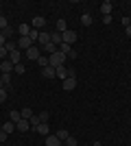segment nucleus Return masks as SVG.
Returning a JSON list of instances; mask_svg holds the SVG:
<instances>
[{
  "label": "nucleus",
  "instance_id": "f257e3e1",
  "mask_svg": "<svg viewBox=\"0 0 131 146\" xmlns=\"http://www.w3.org/2000/svg\"><path fill=\"white\" fill-rule=\"evenodd\" d=\"M48 66L50 68H59V66H66V55L63 52H53V55H48Z\"/></svg>",
  "mask_w": 131,
  "mask_h": 146
},
{
  "label": "nucleus",
  "instance_id": "f03ea898",
  "mask_svg": "<svg viewBox=\"0 0 131 146\" xmlns=\"http://www.w3.org/2000/svg\"><path fill=\"white\" fill-rule=\"evenodd\" d=\"M61 39H63V44H68V46H72V44L76 42V31H66V33H61Z\"/></svg>",
  "mask_w": 131,
  "mask_h": 146
},
{
  "label": "nucleus",
  "instance_id": "7ed1b4c3",
  "mask_svg": "<svg viewBox=\"0 0 131 146\" xmlns=\"http://www.w3.org/2000/svg\"><path fill=\"white\" fill-rule=\"evenodd\" d=\"M39 57H42V55H39V46H35V44H33L31 48L26 50V59H31V61H37Z\"/></svg>",
  "mask_w": 131,
  "mask_h": 146
},
{
  "label": "nucleus",
  "instance_id": "20e7f679",
  "mask_svg": "<svg viewBox=\"0 0 131 146\" xmlns=\"http://www.w3.org/2000/svg\"><path fill=\"white\" fill-rule=\"evenodd\" d=\"M44 26H46V20H44L42 15H35V18H33V22H31V29H35V31H44Z\"/></svg>",
  "mask_w": 131,
  "mask_h": 146
},
{
  "label": "nucleus",
  "instance_id": "39448f33",
  "mask_svg": "<svg viewBox=\"0 0 131 146\" xmlns=\"http://www.w3.org/2000/svg\"><path fill=\"white\" fill-rule=\"evenodd\" d=\"M31 46H33L31 37H20V39H18V50H22V48H24V50H29Z\"/></svg>",
  "mask_w": 131,
  "mask_h": 146
},
{
  "label": "nucleus",
  "instance_id": "423d86ee",
  "mask_svg": "<svg viewBox=\"0 0 131 146\" xmlns=\"http://www.w3.org/2000/svg\"><path fill=\"white\" fill-rule=\"evenodd\" d=\"M76 87V76H68V79L63 81V90L66 92H72Z\"/></svg>",
  "mask_w": 131,
  "mask_h": 146
},
{
  "label": "nucleus",
  "instance_id": "0eeeda50",
  "mask_svg": "<svg viewBox=\"0 0 131 146\" xmlns=\"http://www.w3.org/2000/svg\"><path fill=\"white\" fill-rule=\"evenodd\" d=\"M13 63L9 59H2V63H0V70H2V74H11V70H13Z\"/></svg>",
  "mask_w": 131,
  "mask_h": 146
},
{
  "label": "nucleus",
  "instance_id": "6e6552de",
  "mask_svg": "<svg viewBox=\"0 0 131 146\" xmlns=\"http://www.w3.org/2000/svg\"><path fill=\"white\" fill-rule=\"evenodd\" d=\"M42 46H46V44H50V33L48 31H39V39H37Z\"/></svg>",
  "mask_w": 131,
  "mask_h": 146
},
{
  "label": "nucleus",
  "instance_id": "1a4fd4ad",
  "mask_svg": "<svg viewBox=\"0 0 131 146\" xmlns=\"http://www.w3.org/2000/svg\"><path fill=\"white\" fill-rule=\"evenodd\" d=\"M46 146H61V140L57 135H46Z\"/></svg>",
  "mask_w": 131,
  "mask_h": 146
},
{
  "label": "nucleus",
  "instance_id": "9d476101",
  "mask_svg": "<svg viewBox=\"0 0 131 146\" xmlns=\"http://www.w3.org/2000/svg\"><path fill=\"white\" fill-rule=\"evenodd\" d=\"M50 42L55 44V46H61V44H63V39H61V33L53 31V33H50Z\"/></svg>",
  "mask_w": 131,
  "mask_h": 146
},
{
  "label": "nucleus",
  "instance_id": "9b49d317",
  "mask_svg": "<svg viewBox=\"0 0 131 146\" xmlns=\"http://www.w3.org/2000/svg\"><path fill=\"white\" fill-rule=\"evenodd\" d=\"M20 59H22V55H20V50H13V52H9V61H11L13 66H18Z\"/></svg>",
  "mask_w": 131,
  "mask_h": 146
},
{
  "label": "nucleus",
  "instance_id": "f8f14e48",
  "mask_svg": "<svg viewBox=\"0 0 131 146\" xmlns=\"http://www.w3.org/2000/svg\"><path fill=\"white\" fill-rule=\"evenodd\" d=\"M112 9H114V5H112V2H109V0L100 5V11H103V15H112Z\"/></svg>",
  "mask_w": 131,
  "mask_h": 146
},
{
  "label": "nucleus",
  "instance_id": "ddd939ff",
  "mask_svg": "<svg viewBox=\"0 0 131 146\" xmlns=\"http://www.w3.org/2000/svg\"><path fill=\"white\" fill-rule=\"evenodd\" d=\"M42 76H46V79H53V76H57V74H55V68H50V66L42 68Z\"/></svg>",
  "mask_w": 131,
  "mask_h": 146
},
{
  "label": "nucleus",
  "instance_id": "4468645a",
  "mask_svg": "<svg viewBox=\"0 0 131 146\" xmlns=\"http://www.w3.org/2000/svg\"><path fill=\"white\" fill-rule=\"evenodd\" d=\"M55 74L59 76V79H68V70H66V66H59V68H55Z\"/></svg>",
  "mask_w": 131,
  "mask_h": 146
},
{
  "label": "nucleus",
  "instance_id": "2eb2a0df",
  "mask_svg": "<svg viewBox=\"0 0 131 146\" xmlns=\"http://www.w3.org/2000/svg\"><path fill=\"white\" fill-rule=\"evenodd\" d=\"M29 127H31V122H29V120H24V118H22V120H20L18 124H15V129H18V131H22V133H24V131H29Z\"/></svg>",
  "mask_w": 131,
  "mask_h": 146
},
{
  "label": "nucleus",
  "instance_id": "dca6fc26",
  "mask_svg": "<svg viewBox=\"0 0 131 146\" xmlns=\"http://www.w3.org/2000/svg\"><path fill=\"white\" fill-rule=\"evenodd\" d=\"M18 31H20V37H29V33H31V24H20Z\"/></svg>",
  "mask_w": 131,
  "mask_h": 146
},
{
  "label": "nucleus",
  "instance_id": "f3484780",
  "mask_svg": "<svg viewBox=\"0 0 131 146\" xmlns=\"http://www.w3.org/2000/svg\"><path fill=\"white\" fill-rule=\"evenodd\" d=\"M9 120H11L13 124H18V122L22 120V113H20V111H9Z\"/></svg>",
  "mask_w": 131,
  "mask_h": 146
},
{
  "label": "nucleus",
  "instance_id": "a211bd4d",
  "mask_svg": "<svg viewBox=\"0 0 131 146\" xmlns=\"http://www.w3.org/2000/svg\"><path fill=\"white\" fill-rule=\"evenodd\" d=\"M37 133H42V135H50V129H48V122H42L37 129H35Z\"/></svg>",
  "mask_w": 131,
  "mask_h": 146
},
{
  "label": "nucleus",
  "instance_id": "6ab92c4d",
  "mask_svg": "<svg viewBox=\"0 0 131 146\" xmlns=\"http://www.w3.org/2000/svg\"><path fill=\"white\" fill-rule=\"evenodd\" d=\"M2 131H5L7 135H9V133H13V131H15V124H13L11 120H9V122H5V124H2Z\"/></svg>",
  "mask_w": 131,
  "mask_h": 146
},
{
  "label": "nucleus",
  "instance_id": "aec40b11",
  "mask_svg": "<svg viewBox=\"0 0 131 146\" xmlns=\"http://www.w3.org/2000/svg\"><path fill=\"white\" fill-rule=\"evenodd\" d=\"M29 122H31V127H33V131H35V129H37L39 124H42V120H39V116H35V113H33V116H31V120H29Z\"/></svg>",
  "mask_w": 131,
  "mask_h": 146
},
{
  "label": "nucleus",
  "instance_id": "412c9836",
  "mask_svg": "<svg viewBox=\"0 0 131 146\" xmlns=\"http://www.w3.org/2000/svg\"><path fill=\"white\" fill-rule=\"evenodd\" d=\"M57 137H59V140H61V142H66V140H68V137H70V135H68V131H66V129H59V131H57Z\"/></svg>",
  "mask_w": 131,
  "mask_h": 146
},
{
  "label": "nucleus",
  "instance_id": "4be33fe9",
  "mask_svg": "<svg viewBox=\"0 0 131 146\" xmlns=\"http://www.w3.org/2000/svg\"><path fill=\"white\" fill-rule=\"evenodd\" d=\"M20 113H22V118H24V120H31V116H33L31 107H24V109H20Z\"/></svg>",
  "mask_w": 131,
  "mask_h": 146
},
{
  "label": "nucleus",
  "instance_id": "5701e85b",
  "mask_svg": "<svg viewBox=\"0 0 131 146\" xmlns=\"http://www.w3.org/2000/svg\"><path fill=\"white\" fill-rule=\"evenodd\" d=\"M81 24L83 26H90V24H92V15H90V13H83V15H81Z\"/></svg>",
  "mask_w": 131,
  "mask_h": 146
},
{
  "label": "nucleus",
  "instance_id": "b1692460",
  "mask_svg": "<svg viewBox=\"0 0 131 146\" xmlns=\"http://www.w3.org/2000/svg\"><path fill=\"white\" fill-rule=\"evenodd\" d=\"M55 31H57V33H66V31H68V29H66V20H59Z\"/></svg>",
  "mask_w": 131,
  "mask_h": 146
},
{
  "label": "nucleus",
  "instance_id": "393cba45",
  "mask_svg": "<svg viewBox=\"0 0 131 146\" xmlns=\"http://www.w3.org/2000/svg\"><path fill=\"white\" fill-rule=\"evenodd\" d=\"M70 50H72V46H68V44H61V46H59V52H63V55H70Z\"/></svg>",
  "mask_w": 131,
  "mask_h": 146
},
{
  "label": "nucleus",
  "instance_id": "a878e982",
  "mask_svg": "<svg viewBox=\"0 0 131 146\" xmlns=\"http://www.w3.org/2000/svg\"><path fill=\"white\" fill-rule=\"evenodd\" d=\"M29 37H31V42H37V39H39V31L31 29V33H29Z\"/></svg>",
  "mask_w": 131,
  "mask_h": 146
},
{
  "label": "nucleus",
  "instance_id": "bb28decb",
  "mask_svg": "<svg viewBox=\"0 0 131 146\" xmlns=\"http://www.w3.org/2000/svg\"><path fill=\"white\" fill-rule=\"evenodd\" d=\"M0 81L5 83V87H9V83H11V74H2V76H0Z\"/></svg>",
  "mask_w": 131,
  "mask_h": 146
},
{
  "label": "nucleus",
  "instance_id": "cd10ccee",
  "mask_svg": "<svg viewBox=\"0 0 131 146\" xmlns=\"http://www.w3.org/2000/svg\"><path fill=\"white\" fill-rule=\"evenodd\" d=\"M0 33H2V35H5L7 39H9V37L13 35V29H11V26H7V29H5V31H0Z\"/></svg>",
  "mask_w": 131,
  "mask_h": 146
},
{
  "label": "nucleus",
  "instance_id": "c85d7f7f",
  "mask_svg": "<svg viewBox=\"0 0 131 146\" xmlns=\"http://www.w3.org/2000/svg\"><path fill=\"white\" fill-rule=\"evenodd\" d=\"M13 70H15L18 74H24V70H26V68H24V63H18V66L13 68Z\"/></svg>",
  "mask_w": 131,
  "mask_h": 146
},
{
  "label": "nucleus",
  "instance_id": "c756f323",
  "mask_svg": "<svg viewBox=\"0 0 131 146\" xmlns=\"http://www.w3.org/2000/svg\"><path fill=\"white\" fill-rule=\"evenodd\" d=\"M37 63H39L42 68H46V66H48V57H39V59H37Z\"/></svg>",
  "mask_w": 131,
  "mask_h": 146
},
{
  "label": "nucleus",
  "instance_id": "7c9ffc66",
  "mask_svg": "<svg viewBox=\"0 0 131 146\" xmlns=\"http://www.w3.org/2000/svg\"><path fill=\"white\" fill-rule=\"evenodd\" d=\"M7 26H9V24H7V18H5V15H0V31H5Z\"/></svg>",
  "mask_w": 131,
  "mask_h": 146
},
{
  "label": "nucleus",
  "instance_id": "2f4dec72",
  "mask_svg": "<svg viewBox=\"0 0 131 146\" xmlns=\"http://www.w3.org/2000/svg\"><path fill=\"white\" fill-rule=\"evenodd\" d=\"M66 146H76V137H72V135H70L68 140H66Z\"/></svg>",
  "mask_w": 131,
  "mask_h": 146
},
{
  "label": "nucleus",
  "instance_id": "473e14b6",
  "mask_svg": "<svg viewBox=\"0 0 131 146\" xmlns=\"http://www.w3.org/2000/svg\"><path fill=\"white\" fill-rule=\"evenodd\" d=\"M37 116H39L42 122H48V111H42V113H37Z\"/></svg>",
  "mask_w": 131,
  "mask_h": 146
},
{
  "label": "nucleus",
  "instance_id": "72a5a7b5",
  "mask_svg": "<svg viewBox=\"0 0 131 146\" xmlns=\"http://www.w3.org/2000/svg\"><path fill=\"white\" fill-rule=\"evenodd\" d=\"M5 57H9V50L2 46V48H0V59H5Z\"/></svg>",
  "mask_w": 131,
  "mask_h": 146
},
{
  "label": "nucleus",
  "instance_id": "f704fd0d",
  "mask_svg": "<svg viewBox=\"0 0 131 146\" xmlns=\"http://www.w3.org/2000/svg\"><path fill=\"white\" fill-rule=\"evenodd\" d=\"M5 100H7V90L2 87V90H0V103H5Z\"/></svg>",
  "mask_w": 131,
  "mask_h": 146
},
{
  "label": "nucleus",
  "instance_id": "c9c22d12",
  "mask_svg": "<svg viewBox=\"0 0 131 146\" xmlns=\"http://www.w3.org/2000/svg\"><path fill=\"white\" fill-rule=\"evenodd\" d=\"M103 24H112V15H103Z\"/></svg>",
  "mask_w": 131,
  "mask_h": 146
},
{
  "label": "nucleus",
  "instance_id": "e433bc0d",
  "mask_svg": "<svg viewBox=\"0 0 131 146\" xmlns=\"http://www.w3.org/2000/svg\"><path fill=\"white\" fill-rule=\"evenodd\" d=\"M5 44H7V37L2 35V33H0V48H2V46H5Z\"/></svg>",
  "mask_w": 131,
  "mask_h": 146
},
{
  "label": "nucleus",
  "instance_id": "4c0bfd02",
  "mask_svg": "<svg viewBox=\"0 0 131 146\" xmlns=\"http://www.w3.org/2000/svg\"><path fill=\"white\" fill-rule=\"evenodd\" d=\"M7 140V133H5V131H0V142H5Z\"/></svg>",
  "mask_w": 131,
  "mask_h": 146
},
{
  "label": "nucleus",
  "instance_id": "58836bf2",
  "mask_svg": "<svg viewBox=\"0 0 131 146\" xmlns=\"http://www.w3.org/2000/svg\"><path fill=\"white\" fill-rule=\"evenodd\" d=\"M127 35H129V37H131V24H129V26H127Z\"/></svg>",
  "mask_w": 131,
  "mask_h": 146
},
{
  "label": "nucleus",
  "instance_id": "ea45409f",
  "mask_svg": "<svg viewBox=\"0 0 131 146\" xmlns=\"http://www.w3.org/2000/svg\"><path fill=\"white\" fill-rule=\"evenodd\" d=\"M92 146H103V144H100V142H94V144Z\"/></svg>",
  "mask_w": 131,
  "mask_h": 146
},
{
  "label": "nucleus",
  "instance_id": "a19ab883",
  "mask_svg": "<svg viewBox=\"0 0 131 146\" xmlns=\"http://www.w3.org/2000/svg\"><path fill=\"white\" fill-rule=\"evenodd\" d=\"M0 131H2V124H0Z\"/></svg>",
  "mask_w": 131,
  "mask_h": 146
},
{
  "label": "nucleus",
  "instance_id": "79ce46f5",
  "mask_svg": "<svg viewBox=\"0 0 131 146\" xmlns=\"http://www.w3.org/2000/svg\"><path fill=\"white\" fill-rule=\"evenodd\" d=\"M0 63H2V59H0Z\"/></svg>",
  "mask_w": 131,
  "mask_h": 146
},
{
  "label": "nucleus",
  "instance_id": "37998d69",
  "mask_svg": "<svg viewBox=\"0 0 131 146\" xmlns=\"http://www.w3.org/2000/svg\"><path fill=\"white\" fill-rule=\"evenodd\" d=\"M129 22H131V18H129Z\"/></svg>",
  "mask_w": 131,
  "mask_h": 146
}]
</instances>
